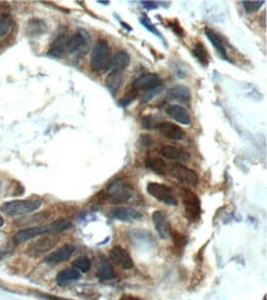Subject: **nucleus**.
Segmentation results:
<instances>
[{
	"label": "nucleus",
	"instance_id": "obj_17",
	"mask_svg": "<svg viewBox=\"0 0 267 300\" xmlns=\"http://www.w3.org/2000/svg\"><path fill=\"white\" fill-rule=\"evenodd\" d=\"M160 154H161V156L165 157V159H169V160L186 161V160L190 159V155H188V152H186L185 150L180 149V148L174 147V145H164V147H161Z\"/></svg>",
	"mask_w": 267,
	"mask_h": 300
},
{
	"label": "nucleus",
	"instance_id": "obj_26",
	"mask_svg": "<svg viewBox=\"0 0 267 300\" xmlns=\"http://www.w3.org/2000/svg\"><path fill=\"white\" fill-rule=\"evenodd\" d=\"M193 54H195L196 58H197L203 65H207L208 61H209V56H208L207 51H206V48L203 47V44L200 43V42H197V43L195 44V47H193Z\"/></svg>",
	"mask_w": 267,
	"mask_h": 300
},
{
	"label": "nucleus",
	"instance_id": "obj_33",
	"mask_svg": "<svg viewBox=\"0 0 267 300\" xmlns=\"http://www.w3.org/2000/svg\"><path fill=\"white\" fill-rule=\"evenodd\" d=\"M171 235H173V239H174V242H175V245L183 246L186 243V238L183 235H181V234L171 233Z\"/></svg>",
	"mask_w": 267,
	"mask_h": 300
},
{
	"label": "nucleus",
	"instance_id": "obj_25",
	"mask_svg": "<svg viewBox=\"0 0 267 300\" xmlns=\"http://www.w3.org/2000/svg\"><path fill=\"white\" fill-rule=\"evenodd\" d=\"M28 34L29 36H40L43 32H46V24L42 20L32 19L28 25Z\"/></svg>",
	"mask_w": 267,
	"mask_h": 300
},
{
	"label": "nucleus",
	"instance_id": "obj_4",
	"mask_svg": "<svg viewBox=\"0 0 267 300\" xmlns=\"http://www.w3.org/2000/svg\"><path fill=\"white\" fill-rule=\"evenodd\" d=\"M105 196L110 203H122L133 197V188L127 182L117 180L107 186Z\"/></svg>",
	"mask_w": 267,
	"mask_h": 300
},
{
	"label": "nucleus",
	"instance_id": "obj_32",
	"mask_svg": "<svg viewBox=\"0 0 267 300\" xmlns=\"http://www.w3.org/2000/svg\"><path fill=\"white\" fill-rule=\"evenodd\" d=\"M141 22H142V25H143L144 27H147V29L149 30V31L153 32V33H155L156 36H160V33H159V31L155 29V27L153 26V25H151L150 20H149L148 17H142V19H141Z\"/></svg>",
	"mask_w": 267,
	"mask_h": 300
},
{
	"label": "nucleus",
	"instance_id": "obj_31",
	"mask_svg": "<svg viewBox=\"0 0 267 300\" xmlns=\"http://www.w3.org/2000/svg\"><path fill=\"white\" fill-rule=\"evenodd\" d=\"M161 90H163V86H160V88L153 89V90H150V91H147V92L144 93V96H143V101H144V102H148V101L153 100L154 97H156V96H158L159 93L161 92Z\"/></svg>",
	"mask_w": 267,
	"mask_h": 300
},
{
	"label": "nucleus",
	"instance_id": "obj_34",
	"mask_svg": "<svg viewBox=\"0 0 267 300\" xmlns=\"http://www.w3.org/2000/svg\"><path fill=\"white\" fill-rule=\"evenodd\" d=\"M142 4L144 5L146 7H148V9H155V7H158V2H154V1H142Z\"/></svg>",
	"mask_w": 267,
	"mask_h": 300
},
{
	"label": "nucleus",
	"instance_id": "obj_30",
	"mask_svg": "<svg viewBox=\"0 0 267 300\" xmlns=\"http://www.w3.org/2000/svg\"><path fill=\"white\" fill-rule=\"evenodd\" d=\"M242 6H244L245 11L247 14H251V12L257 11L259 9H261L262 5L265 4V1H242Z\"/></svg>",
	"mask_w": 267,
	"mask_h": 300
},
{
	"label": "nucleus",
	"instance_id": "obj_11",
	"mask_svg": "<svg viewBox=\"0 0 267 300\" xmlns=\"http://www.w3.org/2000/svg\"><path fill=\"white\" fill-rule=\"evenodd\" d=\"M110 258H111V261L115 265H117L121 268H124V270L133 268L134 266L131 255L127 252V250L121 247V246H115V247L111 248V251H110Z\"/></svg>",
	"mask_w": 267,
	"mask_h": 300
},
{
	"label": "nucleus",
	"instance_id": "obj_5",
	"mask_svg": "<svg viewBox=\"0 0 267 300\" xmlns=\"http://www.w3.org/2000/svg\"><path fill=\"white\" fill-rule=\"evenodd\" d=\"M147 192L158 201L163 203L169 204V206H178V201L173 196V188L165 184L156 183V182H149L147 186Z\"/></svg>",
	"mask_w": 267,
	"mask_h": 300
},
{
	"label": "nucleus",
	"instance_id": "obj_1",
	"mask_svg": "<svg viewBox=\"0 0 267 300\" xmlns=\"http://www.w3.org/2000/svg\"><path fill=\"white\" fill-rule=\"evenodd\" d=\"M70 228V221L65 220V219H60V220H56L53 223L48 224V225L42 226H32V228L23 229V230L18 231L14 235V241L18 243L25 242V241L35 239L37 236L47 235V234H58L65 231Z\"/></svg>",
	"mask_w": 267,
	"mask_h": 300
},
{
	"label": "nucleus",
	"instance_id": "obj_12",
	"mask_svg": "<svg viewBox=\"0 0 267 300\" xmlns=\"http://www.w3.org/2000/svg\"><path fill=\"white\" fill-rule=\"evenodd\" d=\"M156 129L159 130L163 137L168 138L170 140H181L185 138V130L178 124L171 122H161L156 125Z\"/></svg>",
	"mask_w": 267,
	"mask_h": 300
},
{
	"label": "nucleus",
	"instance_id": "obj_28",
	"mask_svg": "<svg viewBox=\"0 0 267 300\" xmlns=\"http://www.w3.org/2000/svg\"><path fill=\"white\" fill-rule=\"evenodd\" d=\"M11 20L10 14H3L0 16V36L4 37L9 32L11 27Z\"/></svg>",
	"mask_w": 267,
	"mask_h": 300
},
{
	"label": "nucleus",
	"instance_id": "obj_19",
	"mask_svg": "<svg viewBox=\"0 0 267 300\" xmlns=\"http://www.w3.org/2000/svg\"><path fill=\"white\" fill-rule=\"evenodd\" d=\"M122 80H123V70H114L107 75L106 78V86L111 93H116L119 90L122 85Z\"/></svg>",
	"mask_w": 267,
	"mask_h": 300
},
{
	"label": "nucleus",
	"instance_id": "obj_10",
	"mask_svg": "<svg viewBox=\"0 0 267 300\" xmlns=\"http://www.w3.org/2000/svg\"><path fill=\"white\" fill-rule=\"evenodd\" d=\"M88 47H89V37L84 32H75L65 42V51L72 54L85 52Z\"/></svg>",
	"mask_w": 267,
	"mask_h": 300
},
{
	"label": "nucleus",
	"instance_id": "obj_2",
	"mask_svg": "<svg viewBox=\"0 0 267 300\" xmlns=\"http://www.w3.org/2000/svg\"><path fill=\"white\" fill-rule=\"evenodd\" d=\"M41 204L42 202L40 199H16V201L5 202L0 207V210L10 216L25 215L37 210Z\"/></svg>",
	"mask_w": 267,
	"mask_h": 300
},
{
	"label": "nucleus",
	"instance_id": "obj_36",
	"mask_svg": "<svg viewBox=\"0 0 267 300\" xmlns=\"http://www.w3.org/2000/svg\"><path fill=\"white\" fill-rule=\"evenodd\" d=\"M48 298L50 300H67V299H59V298H55V297H46Z\"/></svg>",
	"mask_w": 267,
	"mask_h": 300
},
{
	"label": "nucleus",
	"instance_id": "obj_8",
	"mask_svg": "<svg viewBox=\"0 0 267 300\" xmlns=\"http://www.w3.org/2000/svg\"><path fill=\"white\" fill-rule=\"evenodd\" d=\"M170 174L181 183L187 184L190 187H195L198 183V176L193 170L183 166L181 164H174L170 167Z\"/></svg>",
	"mask_w": 267,
	"mask_h": 300
},
{
	"label": "nucleus",
	"instance_id": "obj_18",
	"mask_svg": "<svg viewBox=\"0 0 267 300\" xmlns=\"http://www.w3.org/2000/svg\"><path fill=\"white\" fill-rule=\"evenodd\" d=\"M166 95L171 100L178 101L182 103H188L191 100V91L190 89L183 85H176L174 88H170L166 91Z\"/></svg>",
	"mask_w": 267,
	"mask_h": 300
},
{
	"label": "nucleus",
	"instance_id": "obj_7",
	"mask_svg": "<svg viewBox=\"0 0 267 300\" xmlns=\"http://www.w3.org/2000/svg\"><path fill=\"white\" fill-rule=\"evenodd\" d=\"M160 86H163L161 78L158 74L154 73L143 74L139 78H137L132 84V88H133L134 91H144V92L153 90V89L160 88Z\"/></svg>",
	"mask_w": 267,
	"mask_h": 300
},
{
	"label": "nucleus",
	"instance_id": "obj_29",
	"mask_svg": "<svg viewBox=\"0 0 267 300\" xmlns=\"http://www.w3.org/2000/svg\"><path fill=\"white\" fill-rule=\"evenodd\" d=\"M73 267L80 272H88L91 268V261L88 257H79L73 262Z\"/></svg>",
	"mask_w": 267,
	"mask_h": 300
},
{
	"label": "nucleus",
	"instance_id": "obj_16",
	"mask_svg": "<svg viewBox=\"0 0 267 300\" xmlns=\"http://www.w3.org/2000/svg\"><path fill=\"white\" fill-rule=\"evenodd\" d=\"M166 113L170 116L173 120H175L176 122L182 123V124L188 125L191 124V116L188 113V111L185 107L180 105H170L166 108Z\"/></svg>",
	"mask_w": 267,
	"mask_h": 300
},
{
	"label": "nucleus",
	"instance_id": "obj_22",
	"mask_svg": "<svg viewBox=\"0 0 267 300\" xmlns=\"http://www.w3.org/2000/svg\"><path fill=\"white\" fill-rule=\"evenodd\" d=\"M79 278H80L79 270H77L75 268H73V270L68 268V270H62V272L57 275V283L59 285H67L69 284V283L74 282V280H78Z\"/></svg>",
	"mask_w": 267,
	"mask_h": 300
},
{
	"label": "nucleus",
	"instance_id": "obj_6",
	"mask_svg": "<svg viewBox=\"0 0 267 300\" xmlns=\"http://www.w3.org/2000/svg\"><path fill=\"white\" fill-rule=\"evenodd\" d=\"M182 201L185 204L186 216L191 221H195L201 215V202L200 198L190 189H183L182 191Z\"/></svg>",
	"mask_w": 267,
	"mask_h": 300
},
{
	"label": "nucleus",
	"instance_id": "obj_35",
	"mask_svg": "<svg viewBox=\"0 0 267 300\" xmlns=\"http://www.w3.org/2000/svg\"><path fill=\"white\" fill-rule=\"evenodd\" d=\"M121 300H141V299L132 297V295H123V297L121 298Z\"/></svg>",
	"mask_w": 267,
	"mask_h": 300
},
{
	"label": "nucleus",
	"instance_id": "obj_24",
	"mask_svg": "<svg viewBox=\"0 0 267 300\" xmlns=\"http://www.w3.org/2000/svg\"><path fill=\"white\" fill-rule=\"evenodd\" d=\"M96 275L99 279L101 280H109L112 279L115 277V272H114V267L111 266V263L109 261H101L97 267V272Z\"/></svg>",
	"mask_w": 267,
	"mask_h": 300
},
{
	"label": "nucleus",
	"instance_id": "obj_13",
	"mask_svg": "<svg viewBox=\"0 0 267 300\" xmlns=\"http://www.w3.org/2000/svg\"><path fill=\"white\" fill-rule=\"evenodd\" d=\"M75 247L73 245H64L62 246L58 250L51 252L47 257L45 258V262L48 265H57V263L63 262V261H67L68 258H70V256L74 253Z\"/></svg>",
	"mask_w": 267,
	"mask_h": 300
},
{
	"label": "nucleus",
	"instance_id": "obj_27",
	"mask_svg": "<svg viewBox=\"0 0 267 300\" xmlns=\"http://www.w3.org/2000/svg\"><path fill=\"white\" fill-rule=\"evenodd\" d=\"M65 39L64 38H58L57 41L53 43L52 48L50 49L48 54L55 57H62L65 52Z\"/></svg>",
	"mask_w": 267,
	"mask_h": 300
},
{
	"label": "nucleus",
	"instance_id": "obj_37",
	"mask_svg": "<svg viewBox=\"0 0 267 300\" xmlns=\"http://www.w3.org/2000/svg\"><path fill=\"white\" fill-rule=\"evenodd\" d=\"M4 225V218L1 215H0V228Z\"/></svg>",
	"mask_w": 267,
	"mask_h": 300
},
{
	"label": "nucleus",
	"instance_id": "obj_23",
	"mask_svg": "<svg viewBox=\"0 0 267 300\" xmlns=\"http://www.w3.org/2000/svg\"><path fill=\"white\" fill-rule=\"evenodd\" d=\"M146 166L149 170L155 172V174L161 175V176H165L168 174V166H166L163 160L158 159V157H148L146 160Z\"/></svg>",
	"mask_w": 267,
	"mask_h": 300
},
{
	"label": "nucleus",
	"instance_id": "obj_20",
	"mask_svg": "<svg viewBox=\"0 0 267 300\" xmlns=\"http://www.w3.org/2000/svg\"><path fill=\"white\" fill-rule=\"evenodd\" d=\"M205 33L207 36V38L212 42V44L214 46V48L217 49L218 53L220 54V57H223L224 59H228L227 57V49H225L224 43H223L222 38H220L219 34L214 31V30L209 29V27H206Z\"/></svg>",
	"mask_w": 267,
	"mask_h": 300
},
{
	"label": "nucleus",
	"instance_id": "obj_21",
	"mask_svg": "<svg viewBox=\"0 0 267 300\" xmlns=\"http://www.w3.org/2000/svg\"><path fill=\"white\" fill-rule=\"evenodd\" d=\"M131 63V57L126 51H119L112 56L111 66L116 70H123Z\"/></svg>",
	"mask_w": 267,
	"mask_h": 300
},
{
	"label": "nucleus",
	"instance_id": "obj_3",
	"mask_svg": "<svg viewBox=\"0 0 267 300\" xmlns=\"http://www.w3.org/2000/svg\"><path fill=\"white\" fill-rule=\"evenodd\" d=\"M112 51L110 48L109 43L104 39H99L95 43L94 49L91 53V68L95 71L106 70L111 66L112 60Z\"/></svg>",
	"mask_w": 267,
	"mask_h": 300
},
{
	"label": "nucleus",
	"instance_id": "obj_15",
	"mask_svg": "<svg viewBox=\"0 0 267 300\" xmlns=\"http://www.w3.org/2000/svg\"><path fill=\"white\" fill-rule=\"evenodd\" d=\"M56 243H57V240H56V239H51V238L41 239V240L33 242L32 245L28 248V253L30 256H32V257H37V256L50 251Z\"/></svg>",
	"mask_w": 267,
	"mask_h": 300
},
{
	"label": "nucleus",
	"instance_id": "obj_9",
	"mask_svg": "<svg viewBox=\"0 0 267 300\" xmlns=\"http://www.w3.org/2000/svg\"><path fill=\"white\" fill-rule=\"evenodd\" d=\"M151 220H153L154 226H155V230L158 233V235L161 239H169L173 233V229H171L170 220H169L168 215L164 213L163 210H155L151 214Z\"/></svg>",
	"mask_w": 267,
	"mask_h": 300
},
{
	"label": "nucleus",
	"instance_id": "obj_14",
	"mask_svg": "<svg viewBox=\"0 0 267 300\" xmlns=\"http://www.w3.org/2000/svg\"><path fill=\"white\" fill-rule=\"evenodd\" d=\"M112 216L117 220L126 221V223H132V221H136L138 219L142 218V213H139L138 210L133 208H129V207H119V208H115L112 210Z\"/></svg>",
	"mask_w": 267,
	"mask_h": 300
}]
</instances>
